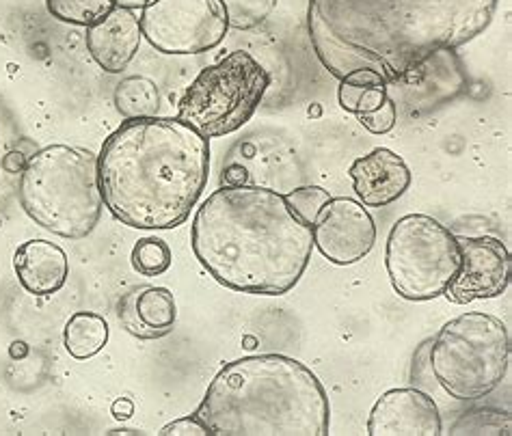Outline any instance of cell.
<instances>
[{
	"instance_id": "7a4b0ae2",
	"label": "cell",
	"mask_w": 512,
	"mask_h": 436,
	"mask_svg": "<svg viewBox=\"0 0 512 436\" xmlns=\"http://www.w3.org/2000/svg\"><path fill=\"white\" fill-rule=\"evenodd\" d=\"M191 244L201 266L225 288L284 296L305 275L314 234L277 190L223 186L197 210Z\"/></svg>"
},
{
	"instance_id": "9a60e30c",
	"label": "cell",
	"mask_w": 512,
	"mask_h": 436,
	"mask_svg": "<svg viewBox=\"0 0 512 436\" xmlns=\"http://www.w3.org/2000/svg\"><path fill=\"white\" fill-rule=\"evenodd\" d=\"M13 268L22 288L33 296L57 294L70 277L67 253L48 240L24 242L13 255Z\"/></svg>"
},
{
	"instance_id": "ffe728a7",
	"label": "cell",
	"mask_w": 512,
	"mask_h": 436,
	"mask_svg": "<svg viewBox=\"0 0 512 436\" xmlns=\"http://www.w3.org/2000/svg\"><path fill=\"white\" fill-rule=\"evenodd\" d=\"M119 5V0H46L48 13L65 24L91 26Z\"/></svg>"
},
{
	"instance_id": "6da1fadb",
	"label": "cell",
	"mask_w": 512,
	"mask_h": 436,
	"mask_svg": "<svg viewBox=\"0 0 512 436\" xmlns=\"http://www.w3.org/2000/svg\"><path fill=\"white\" fill-rule=\"evenodd\" d=\"M500 0H309L307 31L318 61L342 80L372 72L387 87L437 52L489 29Z\"/></svg>"
},
{
	"instance_id": "603a6c76",
	"label": "cell",
	"mask_w": 512,
	"mask_h": 436,
	"mask_svg": "<svg viewBox=\"0 0 512 436\" xmlns=\"http://www.w3.org/2000/svg\"><path fill=\"white\" fill-rule=\"evenodd\" d=\"M288 206L292 208V212L301 218L305 225L312 227L316 216L320 214V210L325 208V203L331 199L329 190H325L322 186H301L290 190L288 195H284Z\"/></svg>"
},
{
	"instance_id": "4316f807",
	"label": "cell",
	"mask_w": 512,
	"mask_h": 436,
	"mask_svg": "<svg viewBox=\"0 0 512 436\" xmlns=\"http://www.w3.org/2000/svg\"><path fill=\"white\" fill-rule=\"evenodd\" d=\"M113 413H115L117 419H128V417H132V413H134V406H132L130 400L121 398V400H117V402L113 404Z\"/></svg>"
},
{
	"instance_id": "8fae6325",
	"label": "cell",
	"mask_w": 512,
	"mask_h": 436,
	"mask_svg": "<svg viewBox=\"0 0 512 436\" xmlns=\"http://www.w3.org/2000/svg\"><path fill=\"white\" fill-rule=\"evenodd\" d=\"M461 247V268L446 290L448 301L467 305L502 296L512 275V257L506 244L491 236L458 238Z\"/></svg>"
},
{
	"instance_id": "d6986e66",
	"label": "cell",
	"mask_w": 512,
	"mask_h": 436,
	"mask_svg": "<svg viewBox=\"0 0 512 436\" xmlns=\"http://www.w3.org/2000/svg\"><path fill=\"white\" fill-rule=\"evenodd\" d=\"M115 106L124 119L156 117L158 106H160V95L150 78L130 76L117 85Z\"/></svg>"
},
{
	"instance_id": "7402d4cb",
	"label": "cell",
	"mask_w": 512,
	"mask_h": 436,
	"mask_svg": "<svg viewBox=\"0 0 512 436\" xmlns=\"http://www.w3.org/2000/svg\"><path fill=\"white\" fill-rule=\"evenodd\" d=\"M225 9L229 29L251 31L268 20L279 0H219Z\"/></svg>"
},
{
	"instance_id": "5bb4252c",
	"label": "cell",
	"mask_w": 512,
	"mask_h": 436,
	"mask_svg": "<svg viewBox=\"0 0 512 436\" xmlns=\"http://www.w3.org/2000/svg\"><path fill=\"white\" fill-rule=\"evenodd\" d=\"M141 22L134 9L117 5L109 16H104L96 24L87 26L85 42L104 72L119 74L124 72L139 52L141 46Z\"/></svg>"
},
{
	"instance_id": "9c48e42d",
	"label": "cell",
	"mask_w": 512,
	"mask_h": 436,
	"mask_svg": "<svg viewBox=\"0 0 512 436\" xmlns=\"http://www.w3.org/2000/svg\"><path fill=\"white\" fill-rule=\"evenodd\" d=\"M141 33L163 54H201L227 35V16L219 0H145Z\"/></svg>"
},
{
	"instance_id": "30bf717a",
	"label": "cell",
	"mask_w": 512,
	"mask_h": 436,
	"mask_svg": "<svg viewBox=\"0 0 512 436\" xmlns=\"http://www.w3.org/2000/svg\"><path fill=\"white\" fill-rule=\"evenodd\" d=\"M314 247L338 266L361 262L376 242V225L363 203L331 197L312 225Z\"/></svg>"
},
{
	"instance_id": "44dd1931",
	"label": "cell",
	"mask_w": 512,
	"mask_h": 436,
	"mask_svg": "<svg viewBox=\"0 0 512 436\" xmlns=\"http://www.w3.org/2000/svg\"><path fill=\"white\" fill-rule=\"evenodd\" d=\"M132 268L143 277H160L171 268L173 253L169 244L160 238H141L130 255Z\"/></svg>"
},
{
	"instance_id": "277c9868",
	"label": "cell",
	"mask_w": 512,
	"mask_h": 436,
	"mask_svg": "<svg viewBox=\"0 0 512 436\" xmlns=\"http://www.w3.org/2000/svg\"><path fill=\"white\" fill-rule=\"evenodd\" d=\"M210 436H327V389L307 365L286 354L227 363L193 413Z\"/></svg>"
},
{
	"instance_id": "ba28073f",
	"label": "cell",
	"mask_w": 512,
	"mask_h": 436,
	"mask_svg": "<svg viewBox=\"0 0 512 436\" xmlns=\"http://www.w3.org/2000/svg\"><path fill=\"white\" fill-rule=\"evenodd\" d=\"M385 268L398 296L413 303L435 301L461 268L458 236L433 216H402L387 236Z\"/></svg>"
},
{
	"instance_id": "5b68a950",
	"label": "cell",
	"mask_w": 512,
	"mask_h": 436,
	"mask_svg": "<svg viewBox=\"0 0 512 436\" xmlns=\"http://www.w3.org/2000/svg\"><path fill=\"white\" fill-rule=\"evenodd\" d=\"M18 195L24 212L50 234L87 238L104 208L98 156L70 145L39 149L26 162Z\"/></svg>"
},
{
	"instance_id": "3957f363",
	"label": "cell",
	"mask_w": 512,
	"mask_h": 436,
	"mask_svg": "<svg viewBox=\"0 0 512 436\" xmlns=\"http://www.w3.org/2000/svg\"><path fill=\"white\" fill-rule=\"evenodd\" d=\"M104 206L132 229L180 227L204 195L210 143L180 119H126L98 156Z\"/></svg>"
},
{
	"instance_id": "7c38bea8",
	"label": "cell",
	"mask_w": 512,
	"mask_h": 436,
	"mask_svg": "<svg viewBox=\"0 0 512 436\" xmlns=\"http://www.w3.org/2000/svg\"><path fill=\"white\" fill-rule=\"evenodd\" d=\"M370 436H439L441 413L437 402L417 389H392L376 400Z\"/></svg>"
},
{
	"instance_id": "2e32d148",
	"label": "cell",
	"mask_w": 512,
	"mask_h": 436,
	"mask_svg": "<svg viewBox=\"0 0 512 436\" xmlns=\"http://www.w3.org/2000/svg\"><path fill=\"white\" fill-rule=\"evenodd\" d=\"M119 320L134 337L160 339L173 331L178 307L167 288H141L121 298Z\"/></svg>"
},
{
	"instance_id": "484cf974",
	"label": "cell",
	"mask_w": 512,
	"mask_h": 436,
	"mask_svg": "<svg viewBox=\"0 0 512 436\" xmlns=\"http://www.w3.org/2000/svg\"><path fill=\"white\" fill-rule=\"evenodd\" d=\"M160 436H210L208 428L201 424V421L191 415V417H182L178 421H171L169 426L158 432Z\"/></svg>"
},
{
	"instance_id": "52a82bcc",
	"label": "cell",
	"mask_w": 512,
	"mask_h": 436,
	"mask_svg": "<svg viewBox=\"0 0 512 436\" xmlns=\"http://www.w3.org/2000/svg\"><path fill=\"white\" fill-rule=\"evenodd\" d=\"M271 87V74L249 52H229L193 80L178 104V119L204 139L247 126Z\"/></svg>"
},
{
	"instance_id": "e0dca14e",
	"label": "cell",
	"mask_w": 512,
	"mask_h": 436,
	"mask_svg": "<svg viewBox=\"0 0 512 436\" xmlns=\"http://www.w3.org/2000/svg\"><path fill=\"white\" fill-rule=\"evenodd\" d=\"M109 342V324L98 313L78 311L65 324V348L74 359L85 361L100 354Z\"/></svg>"
},
{
	"instance_id": "d4e9b609",
	"label": "cell",
	"mask_w": 512,
	"mask_h": 436,
	"mask_svg": "<svg viewBox=\"0 0 512 436\" xmlns=\"http://www.w3.org/2000/svg\"><path fill=\"white\" fill-rule=\"evenodd\" d=\"M396 117H398V113H396V104L392 98H387L379 108H374V111H370V113L357 115L359 124L372 134L392 132L396 126Z\"/></svg>"
},
{
	"instance_id": "8992f818",
	"label": "cell",
	"mask_w": 512,
	"mask_h": 436,
	"mask_svg": "<svg viewBox=\"0 0 512 436\" xmlns=\"http://www.w3.org/2000/svg\"><path fill=\"white\" fill-rule=\"evenodd\" d=\"M508 326L491 313H463L441 326L430 367L441 389L458 402H474L504 383L510 367Z\"/></svg>"
},
{
	"instance_id": "83f0119b",
	"label": "cell",
	"mask_w": 512,
	"mask_h": 436,
	"mask_svg": "<svg viewBox=\"0 0 512 436\" xmlns=\"http://www.w3.org/2000/svg\"><path fill=\"white\" fill-rule=\"evenodd\" d=\"M119 5L128 9H141L145 5V0H119Z\"/></svg>"
},
{
	"instance_id": "cb8c5ba5",
	"label": "cell",
	"mask_w": 512,
	"mask_h": 436,
	"mask_svg": "<svg viewBox=\"0 0 512 436\" xmlns=\"http://www.w3.org/2000/svg\"><path fill=\"white\" fill-rule=\"evenodd\" d=\"M450 434H510L508 413L471 411L454 424Z\"/></svg>"
},
{
	"instance_id": "ac0fdd59",
	"label": "cell",
	"mask_w": 512,
	"mask_h": 436,
	"mask_svg": "<svg viewBox=\"0 0 512 436\" xmlns=\"http://www.w3.org/2000/svg\"><path fill=\"white\" fill-rule=\"evenodd\" d=\"M387 98V83L372 72H353L340 80V106L353 115L370 113L374 108H379Z\"/></svg>"
},
{
	"instance_id": "4fadbf2b",
	"label": "cell",
	"mask_w": 512,
	"mask_h": 436,
	"mask_svg": "<svg viewBox=\"0 0 512 436\" xmlns=\"http://www.w3.org/2000/svg\"><path fill=\"white\" fill-rule=\"evenodd\" d=\"M348 175L353 177L355 195L366 208H385L398 201L411 186L407 162L387 147H376L353 162Z\"/></svg>"
}]
</instances>
